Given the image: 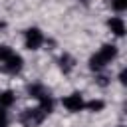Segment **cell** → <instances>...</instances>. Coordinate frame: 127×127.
I'll list each match as a JSON object with an SVG mask.
<instances>
[{
  "label": "cell",
  "mask_w": 127,
  "mask_h": 127,
  "mask_svg": "<svg viewBox=\"0 0 127 127\" xmlns=\"http://www.w3.org/2000/svg\"><path fill=\"white\" fill-rule=\"evenodd\" d=\"M115 58H117V48H115L113 44H103L101 50H99L95 56L89 58V69L101 71V69H103L111 60H115Z\"/></svg>",
  "instance_id": "obj_1"
},
{
  "label": "cell",
  "mask_w": 127,
  "mask_h": 127,
  "mask_svg": "<svg viewBox=\"0 0 127 127\" xmlns=\"http://www.w3.org/2000/svg\"><path fill=\"white\" fill-rule=\"evenodd\" d=\"M0 64L8 73H18L22 69V58L10 48V46H0Z\"/></svg>",
  "instance_id": "obj_2"
},
{
  "label": "cell",
  "mask_w": 127,
  "mask_h": 127,
  "mask_svg": "<svg viewBox=\"0 0 127 127\" xmlns=\"http://www.w3.org/2000/svg\"><path fill=\"white\" fill-rule=\"evenodd\" d=\"M46 115H48V113L38 105V107H34V109H26V111L22 113V123H24L26 127H36V125H40V123L44 121Z\"/></svg>",
  "instance_id": "obj_3"
},
{
  "label": "cell",
  "mask_w": 127,
  "mask_h": 127,
  "mask_svg": "<svg viewBox=\"0 0 127 127\" xmlns=\"http://www.w3.org/2000/svg\"><path fill=\"white\" fill-rule=\"evenodd\" d=\"M24 44L28 50H40L42 44H44V34L42 30L38 28H28L26 34H24Z\"/></svg>",
  "instance_id": "obj_4"
},
{
  "label": "cell",
  "mask_w": 127,
  "mask_h": 127,
  "mask_svg": "<svg viewBox=\"0 0 127 127\" xmlns=\"http://www.w3.org/2000/svg\"><path fill=\"white\" fill-rule=\"evenodd\" d=\"M64 107L65 109H69V111H81V109H85V101H83V97H81V93H77V91H73V93H69V95H65L64 97Z\"/></svg>",
  "instance_id": "obj_5"
},
{
  "label": "cell",
  "mask_w": 127,
  "mask_h": 127,
  "mask_svg": "<svg viewBox=\"0 0 127 127\" xmlns=\"http://www.w3.org/2000/svg\"><path fill=\"white\" fill-rule=\"evenodd\" d=\"M107 26H109V30H111V32H113L117 38H121V36L125 34V22H123V18H119V16H113V18H109Z\"/></svg>",
  "instance_id": "obj_6"
},
{
  "label": "cell",
  "mask_w": 127,
  "mask_h": 127,
  "mask_svg": "<svg viewBox=\"0 0 127 127\" xmlns=\"http://www.w3.org/2000/svg\"><path fill=\"white\" fill-rule=\"evenodd\" d=\"M14 101H16V95H14L10 89L0 91V107L8 109V107H12V105H14Z\"/></svg>",
  "instance_id": "obj_7"
},
{
  "label": "cell",
  "mask_w": 127,
  "mask_h": 127,
  "mask_svg": "<svg viewBox=\"0 0 127 127\" xmlns=\"http://www.w3.org/2000/svg\"><path fill=\"white\" fill-rule=\"evenodd\" d=\"M60 67H62L64 71H69V69L73 67V60H71L67 54H64V56L60 58Z\"/></svg>",
  "instance_id": "obj_8"
},
{
  "label": "cell",
  "mask_w": 127,
  "mask_h": 127,
  "mask_svg": "<svg viewBox=\"0 0 127 127\" xmlns=\"http://www.w3.org/2000/svg\"><path fill=\"white\" fill-rule=\"evenodd\" d=\"M85 107H87L89 111H101V109H103V101L91 99V101H85Z\"/></svg>",
  "instance_id": "obj_9"
},
{
  "label": "cell",
  "mask_w": 127,
  "mask_h": 127,
  "mask_svg": "<svg viewBox=\"0 0 127 127\" xmlns=\"http://www.w3.org/2000/svg\"><path fill=\"white\" fill-rule=\"evenodd\" d=\"M111 8L115 12H123L127 8V0H111Z\"/></svg>",
  "instance_id": "obj_10"
},
{
  "label": "cell",
  "mask_w": 127,
  "mask_h": 127,
  "mask_svg": "<svg viewBox=\"0 0 127 127\" xmlns=\"http://www.w3.org/2000/svg\"><path fill=\"white\" fill-rule=\"evenodd\" d=\"M0 127H8V113L4 111V107H0Z\"/></svg>",
  "instance_id": "obj_11"
},
{
  "label": "cell",
  "mask_w": 127,
  "mask_h": 127,
  "mask_svg": "<svg viewBox=\"0 0 127 127\" xmlns=\"http://www.w3.org/2000/svg\"><path fill=\"white\" fill-rule=\"evenodd\" d=\"M119 127H123V125H119Z\"/></svg>",
  "instance_id": "obj_12"
}]
</instances>
